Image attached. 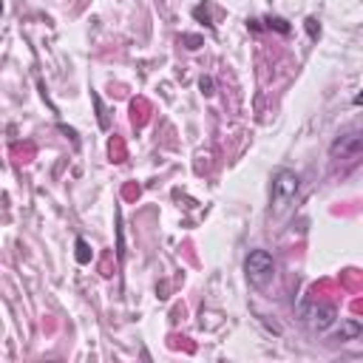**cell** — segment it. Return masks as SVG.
<instances>
[{"label": "cell", "mask_w": 363, "mask_h": 363, "mask_svg": "<svg viewBox=\"0 0 363 363\" xmlns=\"http://www.w3.org/2000/svg\"><path fill=\"white\" fill-rule=\"evenodd\" d=\"M306 29H309V34H318V29H315V20H312V17H309V20H306Z\"/></svg>", "instance_id": "cell-7"}, {"label": "cell", "mask_w": 363, "mask_h": 363, "mask_svg": "<svg viewBox=\"0 0 363 363\" xmlns=\"http://www.w3.org/2000/svg\"><path fill=\"white\" fill-rule=\"evenodd\" d=\"M298 182L301 179L295 176L292 171H278L275 179H272V210L281 213L287 210L292 199H295V193H298Z\"/></svg>", "instance_id": "cell-2"}, {"label": "cell", "mask_w": 363, "mask_h": 363, "mask_svg": "<svg viewBox=\"0 0 363 363\" xmlns=\"http://www.w3.org/2000/svg\"><path fill=\"white\" fill-rule=\"evenodd\" d=\"M304 320L309 329H318V332H324L327 327H332L335 324V309H329V306H312V309H304Z\"/></svg>", "instance_id": "cell-3"}, {"label": "cell", "mask_w": 363, "mask_h": 363, "mask_svg": "<svg viewBox=\"0 0 363 363\" xmlns=\"http://www.w3.org/2000/svg\"><path fill=\"white\" fill-rule=\"evenodd\" d=\"M77 261H79V264H88V261H91V253H88L86 238H77Z\"/></svg>", "instance_id": "cell-4"}, {"label": "cell", "mask_w": 363, "mask_h": 363, "mask_svg": "<svg viewBox=\"0 0 363 363\" xmlns=\"http://www.w3.org/2000/svg\"><path fill=\"white\" fill-rule=\"evenodd\" d=\"M270 29H278V31H284V34H287V31H290V26H287L281 17H270Z\"/></svg>", "instance_id": "cell-5"}, {"label": "cell", "mask_w": 363, "mask_h": 363, "mask_svg": "<svg viewBox=\"0 0 363 363\" xmlns=\"http://www.w3.org/2000/svg\"><path fill=\"white\" fill-rule=\"evenodd\" d=\"M0 12H3V6H0Z\"/></svg>", "instance_id": "cell-8"}, {"label": "cell", "mask_w": 363, "mask_h": 363, "mask_svg": "<svg viewBox=\"0 0 363 363\" xmlns=\"http://www.w3.org/2000/svg\"><path fill=\"white\" fill-rule=\"evenodd\" d=\"M210 88H213V83H210V79H201V91H205V94H213Z\"/></svg>", "instance_id": "cell-6"}, {"label": "cell", "mask_w": 363, "mask_h": 363, "mask_svg": "<svg viewBox=\"0 0 363 363\" xmlns=\"http://www.w3.org/2000/svg\"><path fill=\"white\" fill-rule=\"evenodd\" d=\"M244 272H247V281L256 290H264L275 275V261H272V256L267 250H253L247 256V261H244Z\"/></svg>", "instance_id": "cell-1"}]
</instances>
